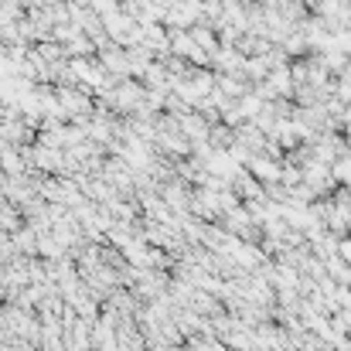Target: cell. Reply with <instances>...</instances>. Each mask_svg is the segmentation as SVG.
I'll return each instance as SVG.
<instances>
[{
	"instance_id": "obj_1",
	"label": "cell",
	"mask_w": 351,
	"mask_h": 351,
	"mask_svg": "<svg viewBox=\"0 0 351 351\" xmlns=\"http://www.w3.org/2000/svg\"><path fill=\"white\" fill-rule=\"evenodd\" d=\"M259 184H273V181H280V171H283V160H276V157H269V154H249V160L242 164Z\"/></svg>"
},
{
	"instance_id": "obj_2",
	"label": "cell",
	"mask_w": 351,
	"mask_h": 351,
	"mask_svg": "<svg viewBox=\"0 0 351 351\" xmlns=\"http://www.w3.org/2000/svg\"><path fill=\"white\" fill-rule=\"evenodd\" d=\"M324 273H328L335 283L351 287V263H345L341 256H328V259H324Z\"/></svg>"
},
{
	"instance_id": "obj_3",
	"label": "cell",
	"mask_w": 351,
	"mask_h": 351,
	"mask_svg": "<svg viewBox=\"0 0 351 351\" xmlns=\"http://www.w3.org/2000/svg\"><path fill=\"white\" fill-rule=\"evenodd\" d=\"M212 140H215L219 147H232L235 130H229V126H215V130H212Z\"/></svg>"
},
{
	"instance_id": "obj_4",
	"label": "cell",
	"mask_w": 351,
	"mask_h": 351,
	"mask_svg": "<svg viewBox=\"0 0 351 351\" xmlns=\"http://www.w3.org/2000/svg\"><path fill=\"white\" fill-rule=\"evenodd\" d=\"M184 126H188V133H191V136H205V133H208V123H205V119H198V117H188L184 119Z\"/></svg>"
},
{
	"instance_id": "obj_5",
	"label": "cell",
	"mask_w": 351,
	"mask_h": 351,
	"mask_svg": "<svg viewBox=\"0 0 351 351\" xmlns=\"http://www.w3.org/2000/svg\"><path fill=\"white\" fill-rule=\"evenodd\" d=\"M195 38H198V45H202L208 55H215V34H212V31H195Z\"/></svg>"
},
{
	"instance_id": "obj_6",
	"label": "cell",
	"mask_w": 351,
	"mask_h": 351,
	"mask_svg": "<svg viewBox=\"0 0 351 351\" xmlns=\"http://www.w3.org/2000/svg\"><path fill=\"white\" fill-rule=\"evenodd\" d=\"M338 256L351 263V235H341V242H338Z\"/></svg>"
},
{
	"instance_id": "obj_7",
	"label": "cell",
	"mask_w": 351,
	"mask_h": 351,
	"mask_svg": "<svg viewBox=\"0 0 351 351\" xmlns=\"http://www.w3.org/2000/svg\"><path fill=\"white\" fill-rule=\"evenodd\" d=\"M338 79H345V82H351V58L345 62V69H341V75H338Z\"/></svg>"
}]
</instances>
